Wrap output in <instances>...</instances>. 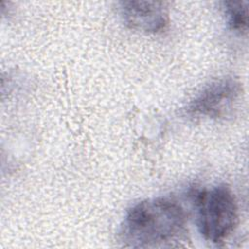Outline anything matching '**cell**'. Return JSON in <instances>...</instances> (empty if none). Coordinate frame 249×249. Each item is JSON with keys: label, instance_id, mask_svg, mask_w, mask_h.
Listing matches in <instances>:
<instances>
[{"label": "cell", "instance_id": "1", "mask_svg": "<svg viewBox=\"0 0 249 249\" xmlns=\"http://www.w3.org/2000/svg\"><path fill=\"white\" fill-rule=\"evenodd\" d=\"M186 224V212L177 201L167 197L147 198L126 211L119 239L133 248L171 245L183 237Z\"/></svg>", "mask_w": 249, "mask_h": 249}, {"label": "cell", "instance_id": "2", "mask_svg": "<svg viewBox=\"0 0 249 249\" xmlns=\"http://www.w3.org/2000/svg\"><path fill=\"white\" fill-rule=\"evenodd\" d=\"M193 196L201 236L214 244L224 242L238 222V206L233 193L225 185H217L196 191Z\"/></svg>", "mask_w": 249, "mask_h": 249}, {"label": "cell", "instance_id": "3", "mask_svg": "<svg viewBox=\"0 0 249 249\" xmlns=\"http://www.w3.org/2000/svg\"><path fill=\"white\" fill-rule=\"evenodd\" d=\"M242 89L233 78L211 82L190 101L187 113L196 118H221L228 115L240 99Z\"/></svg>", "mask_w": 249, "mask_h": 249}, {"label": "cell", "instance_id": "4", "mask_svg": "<svg viewBox=\"0 0 249 249\" xmlns=\"http://www.w3.org/2000/svg\"><path fill=\"white\" fill-rule=\"evenodd\" d=\"M120 14L131 29L155 34L162 32L169 23V12L162 1H122Z\"/></svg>", "mask_w": 249, "mask_h": 249}, {"label": "cell", "instance_id": "5", "mask_svg": "<svg viewBox=\"0 0 249 249\" xmlns=\"http://www.w3.org/2000/svg\"><path fill=\"white\" fill-rule=\"evenodd\" d=\"M222 6L229 27L239 33L246 32L248 27V1H224Z\"/></svg>", "mask_w": 249, "mask_h": 249}]
</instances>
